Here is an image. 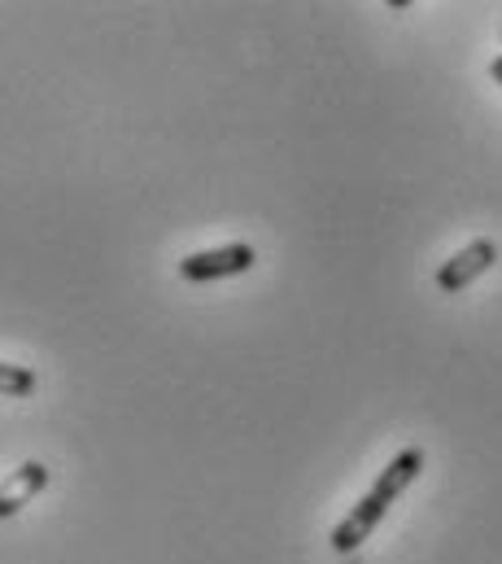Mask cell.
<instances>
[{
  "label": "cell",
  "instance_id": "1",
  "mask_svg": "<svg viewBox=\"0 0 502 564\" xmlns=\"http://www.w3.org/2000/svg\"><path fill=\"white\" fill-rule=\"evenodd\" d=\"M424 473V451L419 446H406V451H397L384 468H380V477L372 481V490H363L359 495V503L337 521V530H332V552L337 556H354L372 534H376V525L389 517V508L406 495V486L415 481Z\"/></svg>",
  "mask_w": 502,
  "mask_h": 564
},
{
  "label": "cell",
  "instance_id": "2",
  "mask_svg": "<svg viewBox=\"0 0 502 564\" xmlns=\"http://www.w3.org/2000/svg\"><path fill=\"white\" fill-rule=\"evenodd\" d=\"M258 263V250L245 241H232V246H215V250H197L188 259H179V276L193 284L206 281H228V276H241Z\"/></svg>",
  "mask_w": 502,
  "mask_h": 564
},
{
  "label": "cell",
  "instance_id": "3",
  "mask_svg": "<svg viewBox=\"0 0 502 564\" xmlns=\"http://www.w3.org/2000/svg\"><path fill=\"white\" fill-rule=\"evenodd\" d=\"M494 263H499V241L477 237V241H468L455 259H446V263H441V272H437V289H441V293H459V289H468L477 276H485Z\"/></svg>",
  "mask_w": 502,
  "mask_h": 564
},
{
  "label": "cell",
  "instance_id": "4",
  "mask_svg": "<svg viewBox=\"0 0 502 564\" xmlns=\"http://www.w3.org/2000/svg\"><path fill=\"white\" fill-rule=\"evenodd\" d=\"M48 486V468L40 464V459H26V464H18L4 481H0V521H9V517H18L40 490Z\"/></svg>",
  "mask_w": 502,
  "mask_h": 564
},
{
  "label": "cell",
  "instance_id": "5",
  "mask_svg": "<svg viewBox=\"0 0 502 564\" xmlns=\"http://www.w3.org/2000/svg\"><path fill=\"white\" fill-rule=\"evenodd\" d=\"M40 377L26 364H0V399H26L35 394Z\"/></svg>",
  "mask_w": 502,
  "mask_h": 564
},
{
  "label": "cell",
  "instance_id": "6",
  "mask_svg": "<svg viewBox=\"0 0 502 564\" xmlns=\"http://www.w3.org/2000/svg\"><path fill=\"white\" fill-rule=\"evenodd\" d=\"M490 79H494V84L502 88V53L494 57V62H490Z\"/></svg>",
  "mask_w": 502,
  "mask_h": 564
},
{
  "label": "cell",
  "instance_id": "7",
  "mask_svg": "<svg viewBox=\"0 0 502 564\" xmlns=\"http://www.w3.org/2000/svg\"><path fill=\"white\" fill-rule=\"evenodd\" d=\"M499 40H502V31H499Z\"/></svg>",
  "mask_w": 502,
  "mask_h": 564
}]
</instances>
